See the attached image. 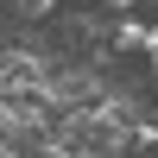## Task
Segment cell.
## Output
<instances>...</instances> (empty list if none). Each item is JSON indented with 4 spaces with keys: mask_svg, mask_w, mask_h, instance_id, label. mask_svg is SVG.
I'll use <instances>...</instances> for the list:
<instances>
[{
    "mask_svg": "<svg viewBox=\"0 0 158 158\" xmlns=\"http://www.w3.org/2000/svg\"><path fill=\"white\" fill-rule=\"evenodd\" d=\"M146 63L158 70V25H152V44H146Z\"/></svg>",
    "mask_w": 158,
    "mask_h": 158,
    "instance_id": "7a4b0ae2",
    "label": "cell"
},
{
    "mask_svg": "<svg viewBox=\"0 0 158 158\" xmlns=\"http://www.w3.org/2000/svg\"><path fill=\"white\" fill-rule=\"evenodd\" d=\"M13 6H19L25 19H51V13H57V0H13Z\"/></svg>",
    "mask_w": 158,
    "mask_h": 158,
    "instance_id": "6da1fadb",
    "label": "cell"
}]
</instances>
